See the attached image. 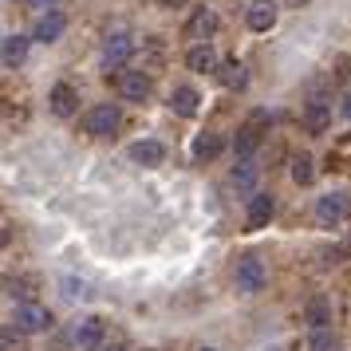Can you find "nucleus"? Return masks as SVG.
Returning <instances> with one entry per match:
<instances>
[{"label": "nucleus", "mask_w": 351, "mask_h": 351, "mask_svg": "<svg viewBox=\"0 0 351 351\" xmlns=\"http://www.w3.org/2000/svg\"><path fill=\"white\" fill-rule=\"evenodd\" d=\"M119 127H123V111H119L114 103H99V107H91V111L83 114V130H87L91 138H107V134H114Z\"/></svg>", "instance_id": "f257e3e1"}, {"label": "nucleus", "mask_w": 351, "mask_h": 351, "mask_svg": "<svg viewBox=\"0 0 351 351\" xmlns=\"http://www.w3.org/2000/svg\"><path fill=\"white\" fill-rule=\"evenodd\" d=\"M217 12L213 8H197L190 20H186V40H193V44H209V36L217 32Z\"/></svg>", "instance_id": "f03ea898"}, {"label": "nucleus", "mask_w": 351, "mask_h": 351, "mask_svg": "<svg viewBox=\"0 0 351 351\" xmlns=\"http://www.w3.org/2000/svg\"><path fill=\"white\" fill-rule=\"evenodd\" d=\"M261 127H265V111H256L253 119L237 130V138H233V154H237V158H253L256 143H261Z\"/></svg>", "instance_id": "7ed1b4c3"}, {"label": "nucleus", "mask_w": 351, "mask_h": 351, "mask_svg": "<svg viewBox=\"0 0 351 351\" xmlns=\"http://www.w3.org/2000/svg\"><path fill=\"white\" fill-rule=\"evenodd\" d=\"M261 285H265V261L261 256H241L237 261V288L241 292H261Z\"/></svg>", "instance_id": "20e7f679"}, {"label": "nucleus", "mask_w": 351, "mask_h": 351, "mask_svg": "<svg viewBox=\"0 0 351 351\" xmlns=\"http://www.w3.org/2000/svg\"><path fill=\"white\" fill-rule=\"evenodd\" d=\"M16 328L20 332H48L51 312L44 308V304H20L16 308Z\"/></svg>", "instance_id": "39448f33"}, {"label": "nucleus", "mask_w": 351, "mask_h": 351, "mask_svg": "<svg viewBox=\"0 0 351 351\" xmlns=\"http://www.w3.org/2000/svg\"><path fill=\"white\" fill-rule=\"evenodd\" d=\"M343 217H348V197H343V193H324L316 202V221L319 225H332L335 229Z\"/></svg>", "instance_id": "423d86ee"}, {"label": "nucleus", "mask_w": 351, "mask_h": 351, "mask_svg": "<svg viewBox=\"0 0 351 351\" xmlns=\"http://www.w3.org/2000/svg\"><path fill=\"white\" fill-rule=\"evenodd\" d=\"M119 95L127 99V103L150 99V75H146V71H123V75H119Z\"/></svg>", "instance_id": "0eeeda50"}, {"label": "nucleus", "mask_w": 351, "mask_h": 351, "mask_svg": "<svg viewBox=\"0 0 351 351\" xmlns=\"http://www.w3.org/2000/svg\"><path fill=\"white\" fill-rule=\"evenodd\" d=\"M130 51H134V40L130 36H123V32H114L107 44H103V67L111 71V67H123L130 60Z\"/></svg>", "instance_id": "6e6552de"}, {"label": "nucleus", "mask_w": 351, "mask_h": 351, "mask_svg": "<svg viewBox=\"0 0 351 351\" xmlns=\"http://www.w3.org/2000/svg\"><path fill=\"white\" fill-rule=\"evenodd\" d=\"M48 107H51V114L71 119V114H75V107H80L75 87H71V83H56V87H51V95H48Z\"/></svg>", "instance_id": "1a4fd4ad"}, {"label": "nucleus", "mask_w": 351, "mask_h": 351, "mask_svg": "<svg viewBox=\"0 0 351 351\" xmlns=\"http://www.w3.org/2000/svg\"><path fill=\"white\" fill-rule=\"evenodd\" d=\"M272 209H276L272 193H253V197H249V209H245V225H249V229H265L269 217H272Z\"/></svg>", "instance_id": "9d476101"}, {"label": "nucleus", "mask_w": 351, "mask_h": 351, "mask_svg": "<svg viewBox=\"0 0 351 351\" xmlns=\"http://www.w3.org/2000/svg\"><path fill=\"white\" fill-rule=\"evenodd\" d=\"M186 67H190V71H197V75H209V71H213V75H217V51L209 48V44H193L190 51H186Z\"/></svg>", "instance_id": "9b49d317"}, {"label": "nucleus", "mask_w": 351, "mask_h": 351, "mask_svg": "<svg viewBox=\"0 0 351 351\" xmlns=\"http://www.w3.org/2000/svg\"><path fill=\"white\" fill-rule=\"evenodd\" d=\"M245 20H249L253 32H269L272 24H276V4H272V0H253L249 12H245Z\"/></svg>", "instance_id": "f8f14e48"}, {"label": "nucleus", "mask_w": 351, "mask_h": 351, "mask_svg": "<svg viewBox=\"0 0 351 351\" xmlns=\"http://www.w3.org/2000/svg\"><path fill=\"white\" fill-rule=\"evenodd\" d=\"M67 28V20L64 12H48V16H40L36 20V28H32V40H40V44H51V40H60Z\"/></svg>", "instance_id": "ddd939ff"}, {"label": "nucleus", "mask_w": 351, "mask_h": 351, "mask_svg": "<svg viewBox=\"0 0 351 351\" xmlns=\"http://www.w3.org/2000/svg\"><path fill=\"white\" fill-rule=\"evenodd\" d=\"M75 343L87 348V351H95L99 343H103V319H99V316L80 319V324H75Z\"/></svg>", "instance_id": "4468645a"}, {"label": "nucleus", "mask_w": 351, "mask_h": 351, "mask_svg": "<svg viewBox=\"0 0 351 351\" xmlns=\"http://www.w3.org/2000/svg\"><path fill=\"white\" fill-rule=\"evenodd\" d=\"M304 127L312 130V134H324V130L332 127V103H308L304 107Z\"/></svg>", "instance_id": "2eb2a0df"}, {"label": "nucleus", "mask_w": 351, "mask_h": 351, "mask_svg": "<svg viewBox=\"0 0 351 351\" xmlns=\"http://www.w3.org/2000/svg\"><path fill=\"white\" fill-rule=\"evenodd\" d=\"M0 60L8 71H16L24 60H28V36H4V51H0Z\"/></svg>", "instance_id": "dca6fc26"}, {"label": "nucleus", "mask_w": 351, "mask_h": 351, "mask_svg": "<svg viewBox=\"0 0 351 351\" xmlns=\"http://www.w3.org/2000/svg\"><path fill=\"white\" fill-rule=\"evenodd\" d=\"M170 107H174L182 119H193L197 107H202V95L193 91V87H174V95H170Z\"/></svg>", "instance_id": "f3484780"}, {"label": "nucleus", "mask_w": 351, "mask_h": 351, "mask_svg": "<svg viewBox=\"0 0 351 351\" xmlns=\"http://www.w3.org/2000/svg\"><path fill=\"white\" fill-rule=\"evenodd\" d=\"M130 158H134V162H143V166H158V162L166 158V146L154 143V138H143V143H134V146H130Z\"/></svg>", "instance_id": "a211bd4d"}, {"label": "nucleus", "mask_w": 351, "mask_h": 351, "mask_svg": "<svg viewBox=\"0 0 351 351\" xmlns=\"http://www.w3.org/2000/svg\"><path fill=\"white\" fill-rule=\"evenodd\" d=\"M217 80H221L229 91H245L249 75H245V64H237V60H225V64L217 67Z\"/></svg>", "instance_id": "6ab92c4d"}, {"label": "nucleus", "mask_w": 351, "mask_h": 351, "mask_svg": "<svg viewBox=\"0 0 351 351\" xmlns=\"http://www.w3.org/2000/svg\"><path fill=\"white\" fill-rule=\"evenodd\" d=\"M221 154V134H213V130H206V134H197L193 138V158L197 162H209Z\"/></svg>", "instance_id": "aec40b11"}, {"label": "nucleus", "mask_w": 351, "mask_h": 351, "mask_svg": "<svg viewBox=\"0 0 351 351\" xmlns=\"http://www.w3.org/2000/svg\"><path fill=\"white\" fill-rule=\"evenodd\" d=\"M292 182L296 186H312L316 182V162H312V154H296L292 158Z\"/></svg>", "instance_id": "412c9836"}, {"label": "nucleus", "mask_w": 351, "mask_h": 351, "mask_svg": "<svg viewBox=\"0 0 351 351\" xmlns=\"http://www.w3.org/2000/svg\"><path fill=\"white\" fill-rule=\"evenodd\" d=\"M304 316H308V324H312V332H319V328H328V324H332V304H328V300H308Z\"/></svg>", "instance_id": "4be33fe9"}, {"label": "nucleus", "mask_w": 351, "mask_h": 351, "mask_svg": "<svg viewBox=\"0 0 351 351\" xmlns=\"http://www.w3.org/2000/svg\"><path fill=\"white\" fill-rule=\"evenodd\" d=\"M256 174H261V170H256V162H253V158H237V170H233V186H237V190H249V186L256 182Z\"/></svg>", "instance_id": "5701e85b"}, {"label": "nucleus", "mask_w": 351, "mask_h": 351, "mask_svg": "<svg viewBox=\"0 0 351 351\" xmlns=\"http://www.w3.org/2000/svg\"><path fill=\"white\" fill-rule=\"evenodd\" d=\"M308 351H339V335L328 332V328H319V332L308 335Z\"/></svg>", "instance_id": "b1692460"}, {"label": "nucleus", "mask_w": 351, "mask_h": 351, "mask_svg": "<svg viewBox=\"0 0 351 351\" xmlns=\"http://www.w3.org/2000/svg\"><path fill=\"white\" fill-rule=\"evenodd\" d=\"M4 288H8V296L20 304H32V280H4Z\"/></svg>", "instance_id": "393cba45"}, {"label": "nucleus", "mask_w": 351, "mask_h": 351, "mask_svg": "<svg viewBox=\"0 0 351 351\" xmlns=\"http://www.w3.org/2000/svg\"><path fill=\"white\" fill-rule=\"evenodd\" d=\"M0 348H4V351H20V348H24V343H20V335H16V328H12V324H8V328L0 332Z\"/></svg>", "instance_id": "a878e982"}, {"label": "nucleus", "mask_w": 351, "mask_h": 351, "mask_svg": "<svg viewBox=\"0 0 351 351\" xmlns=\"http://www.w3.org/2000/svg\"><path fill=\"white\" fill-rule=\"evenodd\" d=\"M343 114H348V119H351V95L343 99Z\"/></svg>", "instance_id": "bb28decb"}, {"label": "nucleus", "mask_w": 351, "mask_h": 351, "mask_svg": "<svg viewBox=\"0 0 351 351\" xmlns=\"http://www.w3.org/2000/svg\"><path fill=\"white\" fill-rule=\"evenodd\" d=\"M158 4H178V0H158Z\"/></svg>", "instance_id": "cd10ccee"}, {"label": "nucleus", "mask_w": 351, "mask_h": 351, "mask_svg": "<svg viewBox=\"0 0 351 351\" xmlns=\"http://www.w3.org/2000/svg\"><path fill=\"white\" fill-rule=\"evenodd\" d=\"M288 4H304V0H288Z\"/></svg>", "instance_id": "c85d7f7f"}, {"label": "nucleus", "mask_w": 351, "mask_h": 351, "mask_svg": "<svg viewBox=\"0 0 351 351\" xmlns=\"http://www.w3.org/2000/svg\"><path fill=\"white\" fill-rule=\"evenodd\" d=\"M36 4H51V0H36Z\"/></svg>", "instance_id": "c756f323"}, {"label": "nucleus", "mask_w": 351, "mask_h": 351, "mask_svg": "<svg viewBox=\"0 0 351 351\" xmlns=\"http://www.w3.org/2000/svg\"><path fill=\"white\" fill-rule=\"evenodd\" d=\"M202 351H213V348H202Z\"/></svg>", "instance_id": "7c9ffc66"}]
</instances>
